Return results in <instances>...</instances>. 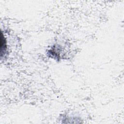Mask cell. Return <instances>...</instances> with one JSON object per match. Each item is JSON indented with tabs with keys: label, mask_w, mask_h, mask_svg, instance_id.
<instances>
[{
	"label": "cell",
	"mask_w": 124,
	"mask_h": 124,
	"mask_svg": "<svg viewBox=\"0 0 124 124\" xmlns=\"http://www.w3.org/2000/svg\"><path fill=\"white\" fill-rule=\"evenodd\" d=\"M7 48L6 46V39L4 38V35L2 34V31L1 32V48H0V54L1 57H2V55L5 54L6 49Z\"/></svg>",
	"instance_id": "cell-1"
}]
</instances>
